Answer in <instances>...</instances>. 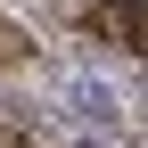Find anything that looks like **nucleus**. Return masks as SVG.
I'll list each match as a JSON object with an SVG mask.
<instances>
[{
    "label": "nucleus",
    "mask_w": 148,
    "mask_h": 148,
    "mask_svg": "<svg viewBox=\"0 0 148 148\" xmlns=\"http://www.w3.org/2000/svg\"><path fill=\"white\" fill-rule=\"evenodd\" d=\"M25 49H33V41H25V33L8 25V16H0V66H8V58H25Z\"/></svg>",
    "instance_id": "obj_3"
},
{
    "label": "nucleus",
    "mask_w": 148,
    "mask_h": 148,
    "mask_svg": "<svg viewBox=\"0 0 148 148\" xmlns=\"http://www.w3.org/2000/svg\"><path fill=\"white\" fill-rule=\"evenodd\" d=\"M74 107H82V123H115V90L107 82H74Z\"/></svg>",
    "instance_id": "obj_2"
},
{
    "label": "nucleus",
    "mask_w": 148,
    "mask_h": 148,
    "mask_svg": "<svg viewBox=\"0 0 148 148\" xmlns=\"http://www.w3.org/2000/svg\"><path fill=\"white\" fill-rule=\"evenodd\" d=\"M90 33H107V41H132V49H148V8H140V0H99V8H90Z\"/></svg>",
    "instance_id": "obj_1"
}]
</instances>
